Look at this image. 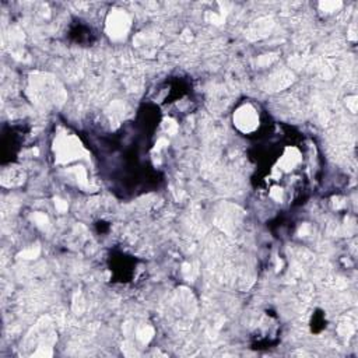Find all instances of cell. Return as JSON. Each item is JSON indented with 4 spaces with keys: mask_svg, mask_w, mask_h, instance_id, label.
Listing matches in <instances>:
<instances>
[{
    "mask_svg": "<svg viewBox=\"0 0 358 358\" xmlns=\"http://www.w3.org/2000/svg\"><path fill=\"white\" fill-rule=\"evenodd\" d=\"M234 124L243 134H252V133L257 131L262 126L259 108L252 102L242 103L234 112Z\"/></svg>",
    "mask_w": 358,
    "mask_h": 358,
    "instance_id": "cell-1",
    "label": "cell"
}]
</instances>
